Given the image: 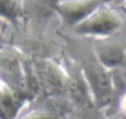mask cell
Instances as JSON below:
<instances>
[{
    "instance_id": "11",
    "label": "cell",
    "mask_w": 126,
    "mask_h": 119,
    "mask_svg": "<svg viewBox=\"0 0 126 119\" xmlns=\"http://www.w3.org/2000/svg\"><path fill=\"white\" fill-rule=\"evenodd\" d=\"M107 2H109V3H112V2H116V0H107Z\"/></svg>"
},
{
    "instance_id": "8",
    "label": "cell",
    "mask_w": 126,
    "mask_h": 119,
    "mask_svg": "<svg viewBox=\"0 0 126 119\" xmlns=\"http://www.w3.org/2000/svg\"><path fill=\"white\" fill-rule=\"evenodd\" d=\"M0 119H9L3 111V104H2V83H0Z\"/></svg>"
},
{
    "instance_id": "4",
    "label": "cell",
    "mask_w": 126,
    "mask_h": 119,
    "mask_svg": "<svg viewBox=\"0 0 126 119\" xmlns=\"http://www.w3.org/2000/svg\"><path fill=\"white\" fill-rule=\"evenodd\" d=\"M104 3L109 2L107 0H62L56 5L55 14L60 17L63 26L72 31Z\"/></svg>"
},
{
    "instance_id": "6",
    "label": "cell",
    "mask_w": 126,
    "mask_h": 119,
    "mask_svg": "<svg viewBox=\"0 0 126 119\" xmlns=\"http://www.w3.org/2000/svg\"><path fill=\"white\" fill-rule=\"evenodd\" d=\"M116 111L119 112V114H123L126 116V90L118 97V102H116Z\"/></svg>"
},
{
    "instance_id": "9",
    "label": "cell",
    "mask_w": 126,
    "mask_h": 119,
    "mask_svg": "<svg viewBox=\"0 0 126 119\" xmlns=\"http://www.w3.org/2000/svg\"><path fill=\"white\" fill-rule=\"evenodd\" d=\"M3 26H5V22L0 20V38H2V32H3Z\"/></svg>"
},
{
    "instance_id": "5",
    "label": "cell",
    "mask_w": 126,
    "mask_h": 119,
    "mask_svg": "<svg viewBox=\"0 0 126 119\" xmlns=\"http://www.w3.org/2000/svg\"><path fill=\"white\" fill-rule=\"evenodd\" d=\"M0 20L17 27L19 22L24 20L21 0H0Z\"/></svg>"
},
{
    "instance_id": "3",
    "label": "cell",
    "mask_w": 126,
    "mask_h": 119,
    "mask_svg": "<svg viewBox=\"0 0 126 119\" xmlns=\"http://www.w3.org/2000/svg\"><path fill=\"white\" fill-rule=\"evenodd\" d=\"M92 49L102 66L107 70H116L126 61V34L119 31L111 38L92 41Z\"/></svg>"
},
{
    "instance_id": "7",
    "label": "cell",
    "mask_w": 126,
    "mask_h": 119,
    "mask_svg": "<svg viewBox=\"0 0 126 119\" xmlns=\"http://www.w3.org/2000/svg\"><path fill=\"white\" fill-rule=\"evenodd\" d=\"M102 119H126V116H123V114H119L118 111H112V112H107Z\"/></svg>"
},
{
    "instance_id": "1",
    "label": "cell",
    "mask_w": 126,
    "mask_h": 119,
    "mask_svg": "<svg viewBox=\"0 0 126 119\" xmlns=\"http://www.w3.org/2000/svg\"><path fill=\"white\" fill-rule=\"evenodd\" d=\"M72 58L80 65L97 109H101L104 114L116 111L118 97H116V89H114L111 70H107L106 66L101 65L94 49L90 48V51L84 53V56H72Z\"/></svg>"
},
{
    "instance_id": "10",
    "label": "cell",
    "mask_w": 126,
    "mask_h": 119,
    "mask_svg": "<svg viewBox=\"0 0 126 119\" xmlns=\"http://www.w3.org/2000/svg\"><path fill=\"white\" fill-rule=\"evenodd\" d=\"M121 3H123V7L126 9V0H121Z\"/></svg>"
},
{
    "instance_id": "12",
    "label": "cell",
    "mask_w": 126,
    "mask_h": 119,
    "mask_svg": "<svg viewBox=\"0 0 126 119\" xmlns=\"http://www.w3.org/2000/svg\"><path fill=\"white\" fill-rule=\"evenodd\" d=\"M123 66H126V61H125V65H123Z\"/></svg>"
},
{
    "instance_id": "2",
    "label": "cell",
    "mask_w": 126,
    "mask_h": 119,
    "mask_svg": "<svg viewBox=\"0 0 126 119\" xmlns=\"http://www.w3.org/2000/svg\"><path fill=\"white\" fill-rule=\"evenodd\" d=\"M123 27H125L123 14L112 3H104L95 12H92L84 22L73 27L72 32L79 38L97 41L118 34L119 31H123Z\"/></svg>"
}]
</instances>
